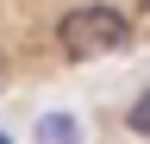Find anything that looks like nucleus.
Segmentation results:
<instances>
[{
    "label": "nucleus",
    "instance_id": "1",
    "mask_svg": "<svg viewBox=\"0 0 150 144\" xmlns=\"http://www.w3.org/2000/svg\"><path fill=\"white\" fill-rule=\"evenodd\" d=\"M131 25L119 6H100V0H88V6H75L56 19V44H63V57L88 63V57H112V50H125Z\"/></svg>",
    "mask_w": 150,
    "mask_h": 144
},
{
    "label": "nucleus",
    "instance_id": "2",
    "mask_svg": "<svg viewBox=\"0 0 150 144\" xmlns=\"http://www.w3.org/2000/svg\"><path fill=\"white\" fill-rule=\"evenodd\" d=\"M38 144H81V125L69 113H44L38 119Z\"/></svg>",
    "mask_w": 150,
    "mask_h": 144
},
{
    "label": "nucleus",
    "instance_id": "3",
    "mask_svg": "<svg viewBox=\"0 0 150 144\" xmlns=\"http://www.w3.org/2000/svg\"><path fill=\"white\" fill-rule=\"evenodd\" d=\"M125 125H131L138 138H150V88H144V94H138V100L125 106Z\"/></svg>",
    "mask_w": 150,
    "mask_h": 144
},
{
    "label": "nucleus",
    "instance_id": "4",
    "mask_svg": "<svg viewBox=\"0 0 150 144\" xmlns=\"http://www.w3.org/2000/svg\"><path fill=\"white\" fill-rule=\"evenodd\" d=\"M0 144H13V138H6V132H0Z\"/></svg>",
    "mask_w": 150,
    "mask_h": 144
},
{
    "label": "nucleus",
    "instance_id": "5",
    "mask_svg": "<svg viewBox=\"0 0 150 144\" xmlns=\"http://www.w3.org/2000/svg\"><path fill=\"white\" fill-rule=\"evenodd\" d=\"M138 6H144V13H150V0H138Z\"/></svg>",
    "mask_w": 150,
    "mask_h": 144
}]
</instances>
